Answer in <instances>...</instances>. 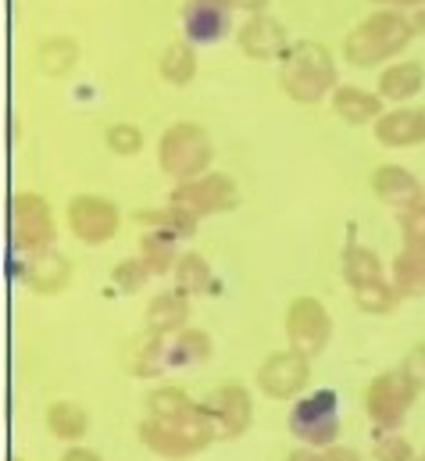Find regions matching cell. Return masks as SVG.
Segmentation results:
<instances>
[{"instance_id":"obj_1","label":"cell","mask_w":425,"mask_h":461,"mask_svg":"<svg viewBox=\"0 0 425 461\" xmlns=\"http://www.w3.org/2000/svg\"><path fill=\"white\" fill-rule=\"evenodd\" d=\"M140 444L147 451H154L158 458L165 461H186V458H197L201 451H208L212 444L222 440L218 433V422L214 415L204 408V401H197L190 411L183 415H172V419H154L147 415L136 429Z\"/></svg>"},{"instance_id":"obj_2","label":"cell","mask_w":425,"mask_h":461,"mask_svg":"<svg viewBox=\"0 0 425 461\" xmlns=\"http://www.w3.org/2000/svg\"><path fill=\"white\" fill-rule=\"evenodd\" d=\"M411 40H415V22L397 7H383L368 14L357 29H350V36L343 40V54L350 65L372 68L386 58H397Z\"/></svg>"},{"instance_id":"obj_3","label":"cell","mask_w":425,"mask_h":461,"mask_svg":"<svg viewBox=\"0 0 425 461\" xmlns=\"http://www.w3.org/2000/svg\"><path fill=\"white\" fill-rule=\"evenodd\" d=\"M279 86L297 104H319L321 97H329L336 90L332 54L315 40H301V43L286 47L283 65H279Z\"/></svg>"},{"instance_id":"obj_4","label":"cell","mask_w":425,"mask_h":461,"mask_svg":"<svg viewBox=\"0 0 425 461\" xmlns=\"http://www.w3.org/2000/svg\"><path fill=\"white\" fill-rule=\"evenodd\" d=\"M212 161H214V143L212 136H208V129L197 125V122H176L158 140V165L176 183H186V179L204 176L212 168Z\"/></svg>"},{"instance_id":"obj_5","label":"cell","mask_w":425,"mask_h":461,"mask_svg":"<svg viewBox=\"0 0 425 461\" xmlns=\"http://www.w3.org/2000/svg\"><path fill=\"white\" fill-rule=\"evenodd\" d=\"M286 426L304 447L325 451V447L339 444V397H336V390L301 393L290 408Z\"/></svg>"},{"instance_id":"obj_6","label":"cell","mask_w":425,"mask_h":461,"mask_svg":"<svg viewBox=\"0 0 425 461\" xmlns=\"http://www.w3.org/2000/svg\"><path fill=\"white\" fill-rule=\"evenodd\" d=\"M419 393H422V390H419L401 368L379 372V375L368 383V390H365V411H368V419H372V426H375V437H379V433H397V429L404 426L408 411L415 408V397H419Z\"/></svg>"},{"instance_id":"obj_7","label":"cell","mask_w":425,"mask_h":461,"mask_svg":"<svg viewBox=\"0 0 425 461\" xmlns=\"http://www.w3.org/2000/svg\"><path fill=\"white\" fill-rule=\"evenodd\" d=\"M168 204H176V208H183L197 219L225 215L232 208H240V186L222 172H204L197 179L176 183V190L168 194Z\"/></svg>"},{"instance_id":"obj_8","label":"cell","mask_w":425,"mask_h":461,"mask_svg":"<svg viewBox=\"0 0 425 461\" xmlns=\"http://www.w3.org/2000/svg\"><path fill=\"white\" fill-rule=\"evenodd\" d=\"M58 236L54 226V212L47 204V197L40 194H14L11 201V243L18 254H32V250H47Z\"/></svg>"},{"instance_id":"obj_9","label":"cell","mask_w":425,"mask_h":461,"mask_svg":"<svg viewBox=\"0 0 425 461\" xmlns=\"http://www.w3.org/2000/svg\"><path fill=\"white\" fill-rule=\"evenodd\" d=\"M286 340L290 350L304 354L308 361L319 357L332 340V315L319 297H297L286 308Z\"/></svg>"},{"instance_id":"obj_10","label":"cell","mask_w":425,"mask_h":461,"mask_svg":"<svg viewBox=\"0 0 425 461\" xmlns=\"http://www.w3.org/2000/svg\"><path fill=\"white\" fill-rule=\"evenodd\" d=\"M254 383L272 401H297L312 383V361L297 350H276L261 361Z\"/></svg>"},{"instance_id":"obj_11","label":"cell","mask_w":425,"mask_h":461,"mask_svg":"<svg viewBox=\"0 0 425 461\" xmlns=\"http://www.w3.org/2000/svg\"><path fill=\"white\" fill-rule=\"evenodd\" d=\"M68 230L76 240L90 243V247H101L107 240L118 236V226H122V215L114 208V201L107 197H97V194H79L68 201Z\"/></svg>"},{"instance_id":"obj_12","label":"cell","mask_w":425,"mask_h":461,"mask_svg":"<svg viewBox=\"0 0 425 461\" xmlns=\"http://www.w3.org/2000/svg\"><path fill=\"white\" fill-rule=\"evenodd\" d=\"M204 408L214 415L222 440H240L254 422V401L243 383H222L204 401Z\"/></svg>"},{"instance_id":"obj_13","label":"cell","mask_w":425,"mask_h":461,"mask_svg":"<svg viewBox=\"0 0 425 461\" xmlns=\"http://www.w3.org/2000/svg\"><path fill=\"white\" fill-rule=\"evenodd\" d=\"M18 276L36 294H58L72 279V261L61 258L58 250H50V247L47 250H32V254H25L18 261Z\"/></svg>"},{"instance_id":"obj_14","label":"cell","mask_w":425,"mask_h":461,"mask_svg":"<svg viewBox=\"0 0 425 461\" xmlns=\"http://www.w3.org/2000/svg\"><path fill=\"white\" fill-rule=\"evenodd\" d=\"M372 190H375L379 201H386V204H393V208H401V212L425 204L422 183H419L408 168H401V165H379V168L372 172Z\"/></svg>"},{"instance_id":"obj_15","label":"cell","mask_w":425,"mask_h":461,"mask_svg":"<svg viewBox=\"0 0 425 461\" xmlns=\"http://www.w3.org/2000/svg\"><path fill=\"white\" fill-rule=\"evenodd\" d=\"M240 47H243V54L254 58V61L276 58V54L286 50V29H283L276 18H268L265 11H258V14H250V18L243 22V29H240Z\"/></svg>"},{"instance_id":"obj_16","label":"cell","mask_w":425,"mask_h":461,"mask_svg":"<svg viewBox=\"0 0 425 461\" xmlns=\"http://www.w3.org/2000/svg\"><path fill=\"white\" fill-rule=\"evenodd\" d=\"M229 4L225 0H186L183 7V25H186V36L197 40V43H214L225 36L229 29Z\"/></svg>"},{"instance_id":"obj_17","label":"cell","mask_w":425,"mask_h":461,"mask_svg":"<svg viewBox=\"0 0 425 461\" xmlns=\"http://www.w3.org/2000/svg\"><path fill=\"white\" fill-rule=\"evenodd\" d=\"M375 140L383 147H419V143H425V108L383 112L375 122Z\"/></svg>"},{"instance_id":"obj_18","label":"cell","mask_w":425,"mask_h":461,"mask_svg":"<svg viewBox=\"0 0 425 461\" xmlns=\"http://www.w3.org/2000/svg\"><path fill=\"white\" fill-rule=\"evenodd\" d=\"M186 319H190V297L179 290H165L147 304V333L176 337L186 330Z\"/></svg>"},{"instance_id":"obj_19","label":"cell","mask_w":425,"mask_h":461,"mask_svg":"<svg viewBox=\"0 0 425 461\" xmlns=\"http://www.w3.org/2000/svg\"><path fill=\"white\" fill-rule=\"evenodd\" d=\"M43 426H47V433L54 440H61V444L72 447V444H79L90 433V415L76 401H50L47 411H43Z\"/></svg>"},{"instance_id":"obj_20","label":"cell","mask_w":425,"mask_h":461,"mask_svg":"<svg viewBox=\"0 0 425 461\" xmlns=\"http://www.w3.org/2000/svg\"><path fill=\"white\" fill-rule=\"evenodd\" d=\"M332 115H339L347 125L379 122V115H383V97L379 94H368L361 86H336L332 90Z\"/></svg>"},{"instance_id":"obj_21","label":"cell","mask_w":425,"mask_h":461,"mask_svg":"<svg viewBox=\"0 0 425 461\" xmlns=\"http://www.w3.org/2000/svg\"><path fill=\"white\" fill-rule=\"evenodd\" d=\"M422 86H425V68L419 61H397V65H390V68L379 76V97H383V101L404 104V101H411Z\"/></svg>"},{"instance_id":"obj_22","label":"cell","mask_w":425,"mask_h":461,"mask_svg":"<svg viewBox=\"0 0 425 461\" xmlns=\"http://www.w3.org/2000/svg\"><path fill=\"white\" fill-rule=\"evenodd\" d=\"M390 283L397 286V294L404 301H419L425 297V250L415 247H404L393 265H390Z\"/></svg>"},{"instance_id":"obj_23","label":"cell","mask_w":425,"mask_h":461,"mask_svg":"<svg viewBox=\"0 0 425 461\" xmlns=\"http://www.w3.org/2000/svg\"><path fill=\"white\" fill-rule=\"evenodd\" d=\"M214 354V344L212 337L204 333V330H183V333H176L168 344H165V365L168 368H190V365H201V361H208Z\"/></svg>"},{"instance_id":"obj_24","label":"cell","mask_w":425,"mask_h":461,"mask_svg":"<svg viewBox=\"0 0 425 461\" xmlns=\"http://www.w3.org/2000/svg\"><path fill=\"white\" fill-rule=\"evenodd\" d=\"M176 236H168V232H158V230H147L140 236V258H143V265L150 268V276H165V272H176V265H179V250H176Z\"/></svg>"},{"instance_id":"obj_25","label":"cell","mask_w":425,"mask_h":461,"mask_svg":"<svg viewBox=\"0 0 425 461\" xmlns=\"http://www.w3.org/2000/svg\"><path fill=\"white\" fill-rule=\"evenodd\" d=\"M136 222L147 226V230L168 232L176 240H190V236H197V222L201 219L190 215V212H183V208H176V204H165V208H154V212H140Z\"/></svg>"},{"instance_id":"obj_26","label":"cell","mask_w":425,"mask_h":461,"mask_svg":"<svg viewBox=\"0 0 425 461\" xmlns=\"http://www.w3.org/2000/svg\"><path fill=\"white\" fill-rule=\"evenodd\" d=\"M343 279H347V286L354 290V286L386 279V268H383V261H379L375 250H368V247H361V243H350V247L343 250Z\"/></svg>"},{"instance_id":"obj_27","label":"cell","mask_w":425,"mask_h":461,"mask_svg":"<svg viewBox=\"0 0 425 461\" xmlns=\"http://www.w3.org/2000/svg\"><path fill=\"white\" fill-rule=\"evenodd\" d=\"M212 286H214V276H212L208 258L197 254V250L183 254L179 265H176V290L186 294V297H201V294H208Z\"/></svg>"},{"instance_id":"obj_28","label":"cell","mask_w":425,"mask_h":461,"mask_svg":"<svg viewBox=\"0 0 425 461\" xmlns=\"http://www.w3.org/2000/svg\"><path fill=\"white\" fill-rule=\"evenodd\" d=\"M404 297L397 294L393 283L386 279H375V283H365V286H354V304L365 312V315H393V308L401 304Z\"/></svg>"},{"instance_id":"obj_29","label":"cell","mask_w":425,"mask_h":461,"mask_svg":"<svg viewBox=\"0 0 425 461\" xmlns=\"http://www.w3.org/2000/svg\"><path fill=\"white\" fill-rule=\"evenodd\" d=\"M197 76V54L190 43H172L161 58V79L172 86H190Z\"/></svg>"},{"instance_id":"obj_30","label":"cell","mask_w":425,"mask_h":461,"mask_svg":"<svg viewBox=\"0 0 425 461\" xmlns=\"http://www.w3.org/2000/svg\"><path fill=\"white\" fill-rule=\"evenodd\" d=\"M194 404H197V401H194L183 386H158V390L147 393V415H154V419L183 415V411H190Z\"/></svg>"},{"instance_id":"obj_31","label":"cell","mask_w":425,"mask_h":461,"mask_svg":"<svg viewBox=\"0 0 425 461\" xmlns=\"http://www.w3.org/2000/svg\"><path fill=\"white\" fill-rule=\"evenodd\" d=\"M165 337H158V333H150V340H140V344L132 347V375H161L168 365H165Z\"/></svg>"},{"instance_id":"obj_32","label":"cell","mask_w":425,"mask_h":461,"mask_svg":"<svg viewBox=\"0 0 425 461\" xmlns=\"http://www.w3.org/2000/svg\"><path fill=\"white\" fill-rule=\"evenodd\" d=\"M104 143L114 158H132V154L143 150L147 140H143V132H140L132 122H114V125L104 132Z\"/></svg>"},{"instance_id":"obj_33","label":"cell","mask_w":425,"mask_h":461,"mask_svg":"<svg viewBox=\"0 0 425 461\" xmlns=\"http://www.w3.org/2000/svg\"><path fill=\"white\" fill-rule=\"evenodd\" d=\"M76 65V43L72 40H50L40 50V68L50 76H65Z\"/></svg>"},{"instance_id":"obj_34","label":"cell","mask_w":425,"mask_h":461,"mask_svg":"<svg viewBox=\"0 0 425 461\" xmlns=\"http://www.w3.org/2000/svg\"><path fill=\"white\" fill-rule=\"evenodd\" d=\"M372 458L375 461H419L415 447L408 437L401 433H379L375 444H372Z\"/></svg>"},{"instance_id":"obj_35","label":"cell","mask_w":425,"mask_h":461,"mask_svg":"<svg viewBox=\"0 0 425 461\" xmlns=\"http://www.w3.org/2000/svg\"><path fill=\"white\" fill-rule=\"evenodd\" d=\"M147 279H150V268L143 265V258H129V261H122V265L111 268V283L122 294H136L140 286H147Z\"/></svg>"},{"instance_id":"obj_36","label":"cell","mask_w":425,"mask_h":461,"mask_svg":"<svg viewBox=\"0 0 425 461\" xmlns=\"http://www.w3.org/2000/svg\"><path fill=\"white\" fill-rule=\"evenodd\" d=\"M401 236H404V247L425 250V204L401 212Z\"/></svg>"},{"instance_id":"obj_37","label":"cell","mask_w":425,"mask_h":461,"mask_svg":"<svg viewBox=\"0 0 425 461\" xmlns=\"http://www.w3.org/2000/svg\"><path fill=\"white\" fill-rule=\"evenodd\" d=\"M401 372L419 386V390H425V340L422 344H415L408 354H404V361H401Z\"/></svg>"},{"instance_id":"obj_38","label":"cell","mask_w":425,"mask_h":461,"mask_svg":"<svg viewBox=\"0 0 425 461\" xmlns=\"http://www.w3.org/2000/svg\"><path fill=\"white\" fill-rule=\"evenodd\" d=\"M379 7H397L415 22V32H425V0H372Z\"/></svg>"},{"instance_id":"obj_39","label":"cell","mask_w":425,"mask_h":461,"mask_svg":"<svg viewBox=\"0 0 425 461\" xmlns=\"http://www.w3.org/2000/svg\"><path fill=\"white\" fill-rule=\"evenodd\" d=\"M321 461H365V458H361V451H354V447L332 444V447H325V451H321Z\"/></svg>"},{"instance_id":"obj_40","label":"cell","mask_w":425,"mask_h":461,"mask_svg":"<svg viewBox=\"0 0 425 461\" xmlns=\"http://www.w3.org/2000/svg\"><path fill=\"white\" fill-rule=\"evenodd\" d=\"M61 461H104L97 451H90V447H79V444H72L68 451H65V458Z\"/></svg>"},{"instance_id":"obj_41","label":"cell","mask_w":425,"mask_h":461,"mask_svg":"<svg viewBox=\"0 0 425 461\" xmlns=\"http://www.w3.org/2000/svg\"><path fill=\"white\" fill-rule=\"evenodd\" d=\"M229 7H240V11H250V14H258V11H265V4L268 0H225Z\"/></svg>"},{"instance_id":"obj_42","label":"cell","mask_w":425,"mask_h":461,"mask_svg":"<svg viewBox=\"0 0 425 461\" xmlns=\"http://www.w3.org/2000/svg\"><path fill=\"white\" fill-rule=\"evenodd\" d=\"M286 461H321V451H315V447H304V444H301V447H297V451H294Z\"/></svg>"},{"instance_id":"obj_43","label":"cell","mask_w":425,"mask_h":461,"mask_svg":"<svg viewBox=\"0 0 425 461\" xmlns=\"http://www.w3.org/2000/svg\"><path fill=\"white\" fill-rule=\"evenodd\" d=\"M419 461H425V451H422V455H419Z\"/></svg>"},{"instance_id":"obj_44","label":"cell","mask_w":425,"mask_h":461,"mask_svg":"<svg viewBox=\"0 0 425 461\" xmlns=\"http://www.w3.org/2000/svg\"><path fill=\"white\" fill-rule=\"evenodd\" d=\"M14 461H22V458H14Z\"/></svg>"}]
</instances>
